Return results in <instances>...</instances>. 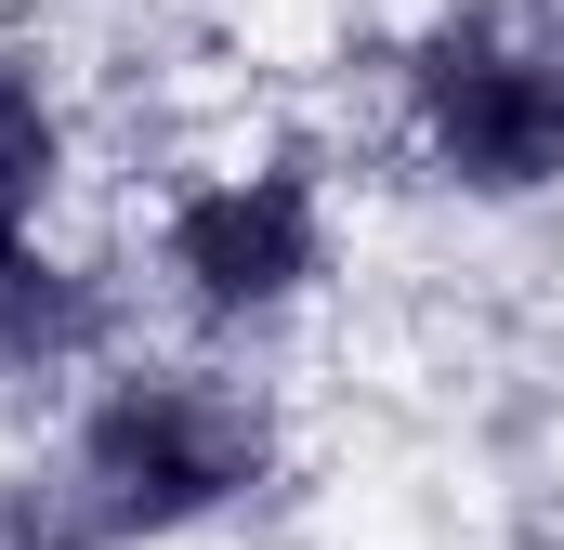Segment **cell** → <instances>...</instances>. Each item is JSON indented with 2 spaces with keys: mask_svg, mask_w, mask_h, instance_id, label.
Masks as SVG:
<instances>
[{
  "mask_svg": "<svg viewBox=\"0 0 564 550\" xmlns=\"http://www.w3.org/2000/svg\"><path fill=\"white\" fill-rule=\"evenodd\" d=\"M263 459H276L263 407L237 381H210V367H132V381H106L93 419H79V446H66V472L106 512V538H184V525L237 512L263 485Z\"/></svg>",
  "mask_w": 564,
  "mask_h": 550,
  "instance_id": "cell-1",
  "label": "cell"
},
{
  "mask_svg": "<svg viewBox=\"0 0 564 550\" xmlns=\"http://www.w3.org/2000/svg\"><path fill=\"white\" fill-rule=\"evenodd\" d=\"M408 106L421 144L446 157V184L473 197H539L564 184V0L552 13H446L421 53H408Z\"/></svg>",
  "mask_w": 564,
  "mask_h": 550,
  "instance_id": "cell-2",
  "label": "cell"
},
{
  "mask_svg": "<svg viewBox=\"0 0 564 550\" xmlns=\"http://www.w3.org/2000/svg\"><path fill=\"white\" fill-rule=\"evenodd\" d=\"M328 263V223H315V184H302V157L276 170H237V184H197L184 210H171V275H184V301L197 315H276L302 301Z\"/></svg>",
  "mask_w": 564,
  "mask_h": 550,
  "instance_id": "cell-3",
  "label": "cell"
},
{
  "mask_svg": "<svg viewBox=\"0 0 564 550\" xmlns=\"http://www.w3.org/2000/svg\"><path fill=\"white\" fill-rule=\"evenodd\" d=\"M93 341H106V301L53 250H26V223H0V381H40V367H66Z\"/></svg>",
  "mask_w": 564,
  "mask_h": 550,
  "instance_id": "cell-4",
  "label": "cell"
},
{
  "mask_svg": "<svg viewBox=\"0 0 564 550\" xmlns=\"http://www.w3.org/2000/svg\"><path fill=\"white\" fill-rule=\"evenodd\" d=\"M53 170H66V132H53L40 79H26V66H0V223H26V210L53 197Z\"/></svg>",
  "mask_w": 564,
  "mask_h": 550,
  "instance_id": "cell-5",
  "label": "cell"
},
{
  "mask_svg": "<svg viewBox=\"0 0 564 550\" xmlns=\"http://www.w3.org/2000/svg\"><path fill=\"white\" fill-rule=\"evenodd\" d=\"M0 550H119L79 472H0Z\"/></svg>",
  "mask_w": 564,
  "mask_h": 550,
  "instance_id": "cell-6",
  "label": "cell"
}]
</instances>
